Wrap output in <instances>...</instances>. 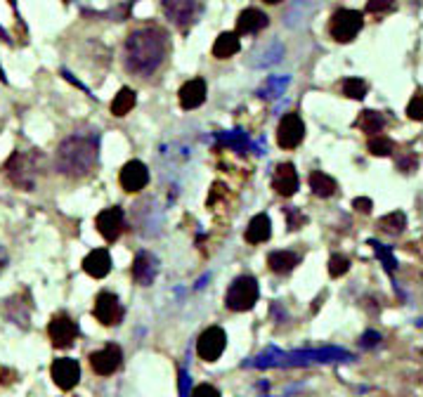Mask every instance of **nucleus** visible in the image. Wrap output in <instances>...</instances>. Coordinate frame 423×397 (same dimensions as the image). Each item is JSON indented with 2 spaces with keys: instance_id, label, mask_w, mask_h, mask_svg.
Here are the masks:
<instances>
[{
  "instance_id": "nucleus-1",
  "label": "nucleus",
  "mask_w": 423,
  "mask_h": 397,
  "mask_svg": "<svg viewBox=\"0 0 423 397\" xmlns=\"http://www.w3.org/2000/svg\"><path fill=\"white\" fill-rule=\"evenodd\" d=\"M170 50L165 29L147 24L128 33L124 43V66L140 78L154 76L161 69Z\"/></svg>"
},
{
  "instance_id": "nucleus-2",
  "label": "nucleus",
  "mask_w": 423,
  "mask_h": 397,
  "mask_svg": "<svg viewBox=\"0 0 423 397\" xmlns=\"http://www.w3.org/2000/svg\"><path fill=\"white\" fill-rule=\"evenodd\" d=\"M97 135L90 130H76L57 147V170L69 178L88 175L97 163Z\"/></svg>"
},
{
  "instance_id": "nucleus-3",
  "label": "nucleus",
  "mask_w": 423,
  "mask_h": 397,
  "mask_svg": "<svg viewBox=\"0 0 423 397\" xmlns=\"http://www.w3.org/2000/svg\"><path fill=\"white\" fill-rule=\"evenodd\" d=\"M258 296H260V289H258V279L255 277H237L232 286L228 289V296H225V303L232 313H246V310L253 308L258 303Z\"/></svg>"
},
{
  "instance_id": "nucleus-4",
  "label": "nucleus",
  "mask_w": 423,
  "mask_h": 397,
  "mask_svg": "<svg viewBox=\"0 0 423 397\" xmlns=\"http://www.w3.org/2000/svg\"><path fill=\"white\" fill-rule=\"evenodd\" d=\"M5 178H8L12 185L20 189H34L36 187V175H38V168H36V154H12L5 163Z\"/></svg>"
},
{
  "instance_id": "nucleus-5",
  "label": "nucleus",
  "mask_w": 423,
  "mask_h": 397,
  "mask_svg": "<svg viewBox=\"0 0 423 397\" xmlns=\"http://www.w3.org/2000/svg\"><path fill=\"white\" fill-rule=\"evenodd\" d=\"M161 8L177 29H189L201 20L206 0H161Z\"/></svg>"
},
{
  "instance_id": "nucleus-6",
  "label": "nucleus",
  "mask_w": 423,
  "mask_h": 397,
  "mask_svg": "<svg viewBox=\"0 0 423 397\" xmlns=\"http://www.w3.org/2000/svg\"><path fill=\"white\" fill-rule=\"evenodd\" d=\"M364 27V17L357 10H336L329 22V33L336 43H350Z\"/></svg>"
},
{
  "instance_id": "nucleus-7",
  "label": "nucleus",
  "mask_w": 423,
  "mask_h": 397,
  "mask_svg": "<svg viewBox=\"0 0 423 397\" xmlns=\"http://www.w3.org/2000/svg\"><path fill=\"white\" fill-rule=\"evenodd\" d=\"M95 320L104 327H116L121 320H124V305H121L119 296L112 291H102L97 293L95 298V308H93Z\"/></svg>"
},
{
  "instance_id": "nucleus-8",
  "label": "nucleus",
  "mask_w": 423,
  "mask_h": 397,
  "mask_svg": "<svg viewBox=\"0 0 423 397\" xmlns=\"http://www.w3.org/2000/svg\"><path fill=\"white\" fill-rule=\"evenodd\" d=\"M225 345H228V336L220 327L206 329L204 334L196 340V355H199L204 362H216V359L225 352Z\"/></svg>"
},
{
  "instance_id": "nucleus-9",
  "label": "nucleus",
  "mask_w": 423,
  "mask_h": 397,
  "mask_svg": "<svg viewBox=\"0 0 423 397\" xmlns=\"http://www.w3.org/2000/svg\"><path fill=\"white\" fill-rule=\"evenodd\" d=\"M305 137V123L303 119L291 112V114H284V119L279 121V128H277V144L281 149H293L303 142Z\"/></svg>"
},
{
  "instance_id": "nucleus-10",
  "label": "nucleus",
  "mask_w": 423,
  "mask_h": 397,
  "mask_svg": "<svg viewBox=\"0 0 423 397\" xmlns=\"http://www.w3.org/2000/svg\"><path fill=\"white\" fill-rule=\"evenodd\" d=\"M47 336H50L54 347H69V345H73V340H76L78 327L66 313H59V315H54L50 320V324H47Z\"/></svg>"
},
{
  "instance_id": "nucleus-11",
  "label": "nucleus",
  "mask_w": 423,
  "mask_h": 397,
  "mask_svg": "<svg viewBox=\"0 0 423 397\" xmlns=\"http://www.w3.org/2000/svg\"><path fill=\"white\" fill-rule=\"evenodd\" d=\"M121 362H124V352L119 345H104L102 350H95L90 355V366L97 376H112L114 371H119Z\"/></svg>"
},
{
  "instance_id": "nucleus-12",
  "label": "nucleus",
  "mask_w": 423,
  "mask_h": 397,
  "mask_svg": "<svg viewBox=\"0 0 423 397\" xmlns=\"http://www.w3.org/2000/svg\"><path fill=\"white\" fill-rule=\"evenodd\" d=\"M52 381L57 383V388L62 390H71L78 386L81 381V366H78L76 359H69V357H59L52 362Z\"/></svg>"
},
{
  "instance_id": "nucleus-13",
  "label": "nucleus",
  "mask_w": 423,
  "mask_h": 397,
  "mask_svg": "<svg viewBox=\"0 0 423 397\" xmlns=\"http://www.w3.org/2000/svg\"><path fill=\"white\" fill-rule=\"evenodd\" d=\"M149 182V170L142 161H128L119 173V185L126 189V192H142Z\"/></svg>"
},
{
  "instance_id": "nucleus-14",
  "label": "nucleus",
  "mask_w": 423,
  "mask_h": 397,
  "mask_svg": "<svg viewBox=\"0 0 423 397\" xmlns=\"http://www.w3.org/2000/svg\"><path fill=\"white\" fill-rule=\"evenodd\" d=\"M95 225H97V232H100L104 239L116 241L121 237V232H124V211L116 209V206L104 209L100 216H97Z\"/></svg>"
},
{
  "instance_id": "nucleus-15",
  "label": "nucleus",
  "mask_w": 423,
  "mask_h": 397,
  "mask_svg": "<svg viewBox=\"0 0 423 397\" xmlns=\"http://www.w3.org/2000/svg\"><path fill=\"white\" fill-rule=\"evenodd\" d=\"M298 173L293 163H279L277 170H274V178H272V189L279 194V197H293L298 192Z\"/></svg>"
},
{
  "instance_id": "nucleus-16",
  "label": "nucleus",
  "mask_w": 423,
  "mask_h": 397,
  "mask_svg": "<svg viewBox=\"0 0 423 397\" xmlns=\"http://www.w3.org/2000/svg\"><path fill=\"white\" fill-rule=\"evenodd\" d=\"M177 100H180V107L187 109V112L189 109L201 107L206 102V81L204 78H192V81H187L180 88V93H177Z\"/></svg>"
},
{
  "instance_id": "nucleus-17",
  "label": "nucleus",
  "mask_w": 423,
  "mask_h": 397,
  "mask_svg": "<svg viewBox=\"0 0 423 397\" xmlns=\"http://www.w3.org/2000/svg\"><path fill=\"white\" fill-rule=\"evenodd\" d=\"M269 24V17L265 15L262 10H255V8H246L242 15L237 17V36H244V33H258L262 31Z\"/></svg>"
},
{
  "instance_id": "nucleus-18",
  "label": "nucleus",
  "mask_w": 423,
  "mask_h": 397,
  "mask_svg": "<svg viewBox=\"0 0 423 397\" xmlns=\"http://www.w3.org/2000/svg\"><path fill=\"white\" fill-rule=\"evenodd\" d=\"M83 270L93 279H104L112 272V255H109V251H104V248H95L83 260Z\"/></svg>"
},
{
  "instance_id": "nucleus-19",
  "label": "nucleus",
  "mask_w": 423,
  "mask_h": 397,
  "mask_svg": "<svg viewBox=\"0 0 423 397\" xmlns=\"http://www.w3.org/2000/svg\"><path fill=\"white\" fill-rule=\"evenodd\" d=\"M272 237V223H269L267 216H255L253 220L248 223L246 227V241L248 244H262Z\"/></svg>"
},
{
  "instance_id": "nucleus-20",
  "label": "nucleus",
  "mask_w": 423,
  "mask_h": 397,
  "mask_svg": "<svg viewBox=\"0 0 423 397\" xmlns=\"http://www.w3.org/2000/svg\"><path fill=\"white\" fill-rule=\"evenodd\" d=\"M300 262V258L293 251H272L267 255V265H269V270L272 272H277V274H286V272H291L293 267H296Z\"/></svg>"
},
{
  "instance_id": "nucleus-21",
  "label": "nucleus",
  "mask_w": 423,
  "mask_h": 397,
  "mask_svg": "<svg viewBox=\"0 0 423 397\" xmlns=\"http://www.w3.org/2000/svg\"><path fill=\"white\" fill-rule=\"evenodd\" d=\"M239 36L235 31H228V33H220L216 43H213V54L218 59H230L232 54L239 52Z\"/></svg>"
},
{
  "instance_id": "nucleus-22",
  "label": "nucleus",
  "mask_w": 423,
  "mask_h": 397,
  "mask_svg": "<svg viewBox=\"0 0 423 397\" xmlns=\"http://www.w3.org/2000/svg\"><path fill=\"white\" fill-rule=\"evenodd\" d=\"M133 274H135V282L138 284H149L151 279H154L156 274V265L154 260H151L149 253H138V258H135V265H133Z\"/></svg>"
},
{
  "instance_id": "nucleus-23",
  "label": "nucleus",
  "mask_w": 423,
  "mask_h": 397,
  "mask_svg": "<svg viewBox=\"0 0 423 397\" xmlns=\"http://www.w3.org/2000/svg\"><path fill=\"white\" fill-rule=\"evenodd\" d=\"M310 189H312L315 197L327 199L336 192V180L331 178V175L322 173V170H312L310 173Z\"/></svg>"
},
{
  "instance_id": "nucleus-24",
  "label": "nucleus",
  "mask_w": 423,
  "mask_h": 397,
  "mask_svg": "<svg viewBox=\"0 0 423 397\" xmlns=\"http://www.w3.org/2000/svg\"><path fill=\"white\" fill-rule=\"evenodd\" d=\"M135 102H138V97H135V90L121 88L119 93H116L114 102H112V114L114 116H126L128 112H133Z\"/></svg>"
},
{
  "instance_id": "nucleus-25",
  "label": "nucleus",
  "mask_w": 423,
  "mask_h": 397,
  "mask_svg": "<svg viewBox=\"0 0 423 397\" xmlns=\"http://www.w3.org/2000/svg\"><path fill=\"white\" fill-rule=\"evenodd\" d=\"M357 126L366 133V135H376V133L383 130L385 119H383V116L378 114V112H362Z\"/></svg>"
},
{
  "instance_id": "nucleus-26",
  "label": "nucleus",
  "mask_w": 423,
  "mask_h": 397,
  "mask_svg": "<svg viewBox=\"0 0 423 397\" xmlns=\"http://www.w3.org/2000/svg\"><path fill=\"white\" fill-rule=\"evenodd\" d=\"M378 227L388 232V234H402V230L407 227V218H404L402 211H395L390 213V216H383L378 220Z\"/></svg>"
},
{
  "instance_id": "nucleus-27",
  "label": "nucleus",
  "mask_w": 423,
  "mask_h": 397,
  "mask_svg": "<svg viewBox=\"0 0 423 397\" xmlns=\"http://www.w3.org/2000/svg\"><path fill=\"white\" fill-rule=\"evenodd\" d=\"M343 95L350 97V100H364L366 81L364 78H355V76L346 78V81H343Z\"/></svg>"
},
{
  "instance_id": "nucleus-28",
  "label": "nucleus",
  "mask_w": 423,
  "mask_h": 397,
  "mask_svg": "<svg viewBox=\"0 0 423 397\" xmlns=\"http://www.w3.org/2000/svg\"><path fill=\"white\" fill-rule=\"evenodd\" d=\"M348 270H350V258L343 253H336L329 258V274L331 277H343Z\"/></svg>"
},
{
  "instance_id": "nucleus-29",
  "label": "nucleus",
  "mask_w": 423,
  "mask_h": 397,
  "mask_svg": "<svg viewBox=\"0 0 423 397\" xmlns=\"http://www.w3.org/2000/svg\"><path fill=\"white\" fill-rule=\"evenodd\" d=\"M369 151L373 156H388L392 154V142L383 135H373L369 140Z\"/></svg>"
},
{
  "instance_id": "nucleus-30",
  "label": "nucleus",
  "mask_w": 423,
  "mask_h": 397,
  "mask_svg": "<svg viewBox=\"0 0 423 397\" xmlns=\"http://www.w3.org/2000/svg\"><path fill=\"white\" fill-rule=\"evenodd\" d=\"M421 95L416 93L414 97H412V102H409V107H407V114H409V119H414V121H421L423 119V109H421Z\"/></svg>"
},
{
  "instance_id": "nucleus-31",
  "label": "nucleus",
  "mask_w": 423,
  "mask_h": 397,
  "mask_svg": "<svg viewBox=\"0 0 423 397\" xmlns=\"http://www.w3.org/2000/svg\"><path fill=\"white\" fill-rule=\"evenodd\" d=\"M192 397H220V393L213 386H208V383H204V386H196L192 390Z\"/></svg>"
},
{
  "instance_id": "nucleus-32",
  "label": "nucleus",
  "mask_w": 423,
  "mask_h": 397,
  "mask_svg": "<svg viewBox=\"0 0 423 397\" xmlns=\"http://www.w3.org/2000/svg\"><path fill=\"white\" fill-rule=\"evenodd\" d=\"M392 5V0H369L366 3V10L369 12H383V10H388Z\"/></svg>"
},
{
  "instance_id": "nucleus-33",
  "label": "nucleus",
  "mask_w": 423,
  "mask_h": 397,
  "mask_svg": "<svg viewBox=\"0 0 423 397\" xmlns=\"http://www.w3.org/2000/svg\"><path fill=\"white\" fill-rule=\"evenodd\" d=\"M355 209L359 213H369L371 211V201L369 199H355Z\"/></svg>"
},
{
  "instance_id": "nucleus-34",
  "label": "nucleus",
  "mask_w": 423,
  "mask_h": 397,
  "mask_svg": "<svg viewBox=\"0 0 423 397\" xmlns=\"http://www.w3.org/2000/svg\"><path fill=\"white\" fill-rule=\"evenodd\" d=\"M5 265H8V253H5L3 248H0V272L5 270Z\"/></svg>"
},
{
  "instance_id": "nucleus-35",
  "label": "nucleus",
  "mask_w": 423,
  "mask_h": 397,
  "mask_svg": "<svg viewBox=\"0 0 423 397\" xmlns=\"http://www.w3.org/2000/svg\"><path fill=\"white\" fill-rule=\"evenodd\" d=\"M262 3H267V5H277V3H281V0H262Z\"/></svg>"
}]
</instances>
